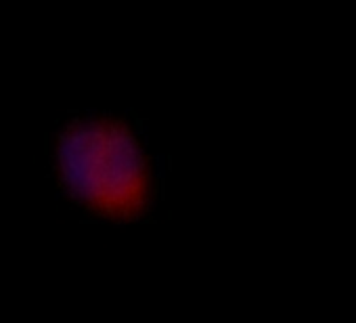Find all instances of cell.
Segmentation results:
<instances>
[{
    "mask_svg": "<svg viewBox=\"0 0 356 323\" xmlns=\"http://www.w3.org/2000/svg\"><path fill=\"white\" fill-rule=\"evenodd\" d=\"M59 166L70 191L109 219H136L153 198L149 159L136 136L115 120H82L59 141Z\"/></svg>",
    "mask_w": 356,
    "mask_h": 323,
    "instance_id": "cell-1",
    "label": "cell"
}]
</instances>
